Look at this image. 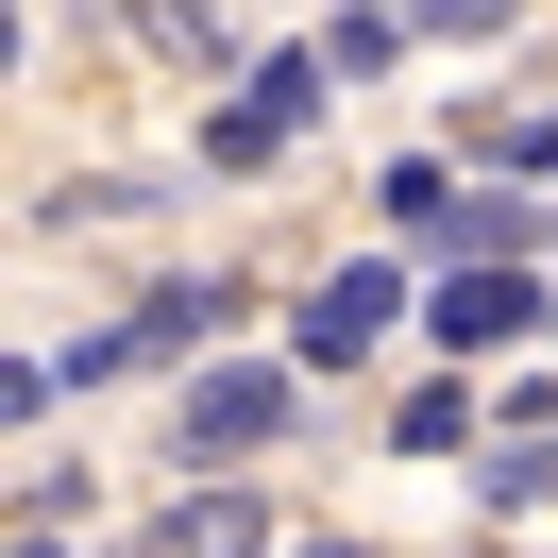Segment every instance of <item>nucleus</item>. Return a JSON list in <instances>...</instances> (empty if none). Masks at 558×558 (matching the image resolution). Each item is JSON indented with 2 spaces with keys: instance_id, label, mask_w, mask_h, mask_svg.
Returning a JSON list of instances; mask_svg holds the SVG:
<instances>
[{
  "instance_id": "1",
  "label": "nucleus",
  "mask_w": 558,
  "mask_h": 558,
  "mask_svg": "<svg viewBox=\"0 0 558 558\" xmlns=\"http://www.w3.org/2000/svg\"><path fill=\"white\" fill-rule=\"evenodd\" d=\"M186 457H271L288 440V423H305V389H288V373H254V355H220V373H186Z\"/></svg>"
},
{
  "instance_id": "2",
  "label": "nucleus",
  "mask_w": 558,
  "mask_h": 558,
  "mask_svg": "<svg viewBox=\"0 0 558 558\" xmlns=\"http://www.w3.org/2000/svg\"><path fill=\"white\" fill-rule=\"evenodd\" d=\"M524 322H542V288H524V254H490V271H457L440 305H423V339H440L457 373H474V355H508Z\"/></svg>"
},
{
  "instance_id": "3",
  "label": "nucleus",
  "mask_w": 558,
  "mask_h": 558,
  "mask_svg": "<svg viewBox=\"0 0 558 558\" xmlns=\"http://www.w3.org/2000/svg\"><path fill=\"white\" fill-rule=\"evenodd\" d=\"M389 305H407L389 271H322L305 305H288V355H305V373H355V355L389 339Z\"/></svg>"
},
{
  "instance_id": "4",
  "label": "nucleus",
  "mask_w": 558,
  "mask_h": 558,
  "mask_svg": "<svg viewBox=\"0 0 558 558\" xmlns=\"http://www.w3.org/2000/svg\"><path fill=\"white\" fill-rule=\"evenodd\" d=\"M238 322H254V288H238V271H170L136 322H119V355H204V339H238Z\"/></svg>"
},
{
  "instance_id": "5",
  "label": "nucleus",
  "mask_w": 558,
  "mask_h": 558,
  "mask_svg": "<svg viewBox=\"0 0 558 558\" xmlns=\"http://www.w3.org/2000/svg\"><path fill=\"white\" fill-rule=\"evenodd\" d=\"M119 558H271V508H254V490L220 474V490H186V508H153Z\"/></svg>"
},
{
  "instance_id": "6",
  "label": "nucleus",
  "mask_w": 558,
  "mask_h": 558,
  "mask_svg": "<svg viewBox=\"0 0 558 558\" xmlns=\"http://www.w3.org/2000/svg\"><path fill=\"white\" fill-rule=\"evenodd\" d=\"M474 490H490L508 524H542V508H558V440H542V423H524V440H490V457H474Z\"/></svg>"
},
{
  "instance_id": "7",
  "label": "nucleus",
  "mask_w": 558,
  "mask_h": 558,
  "mask_svg": "<svg viewBox=\"0 0 558 558\" xmlns=\"http://www.w3.org/2000/svg\"><path fill=\"white\" fill-rule=\"evenodd\" d=\"M389 440H407V457H457V440H474V389H457V373L407 389V407H389Z\"/></svg>"
},
{
  "instance_id": "8",
  "label": "nucleus",
  "mask_w": 558,
  "mask_h": 558,
  "mask_svg": "<svg viewBox=\"0 0 558 558\" xmlns=\"http://www.w3.org/2000/svg\"><path fill=\"white\" fill-rule=\"evenodd\" d=\"M389 51H407V17H373V0H355L339 35H322V69H339V85H355V69H389Z\"/></svg>"
},
{
  "instance_id": "9",
  "label": "nucleus",
  "mask_w": 558,
  "mask_h": 558,
  "mask_svg": "<svg viewBox=\"0 0 558 558\" xmlns=\"http://www.w3.org/2000/svg\"><path fill=\"white\" fill-rule=\"evenodd\" d=\"M508 170H558V102H542V119H508Z\"/></svg>"
}]
</instances>
